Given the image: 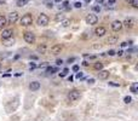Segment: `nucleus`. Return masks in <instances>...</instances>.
<instances>
[{
    "mask_svg": "<svg viewBox=\"0 0 138 121\" xmlns=\"http://www.w3.org/2000/svg\"><path fill=\"white\" fill-rule=\"evenodd\" d=\"M49 22H50V18L46 13H40L38 20H36V24L40 27H46L49 24Z\"/></svg>",
    "mask_w": 138,
    "mask_h": 121,
    "instance_id": "nucleus-1",
    "label": "nucleus"
},
{
    "mask_svg": "<svg viewBox=\"0 0 138 121\" xmlns=\"http://www.w3.org/2000/svg\"><path fill=\"white\" fill-rule=\"evenodd\" d=\"M20 23H21V26H23V27L32 26V24H33V16H32L30 13H26V15L22 16V18L20 20Z\"/></svg>",
    "mask_w": 138,
    "mask_h": 121,
    "instance_id": "nucleus-2",
    "label": "nucleus"
},
{
    "mask_svg": "<svg viewBox=\"0 0 138 121\" xmlns=\"http://www.w3.org/2000/svg\"><path fill=\"white\" fill-rule=\"evenodd\" d=\"M85 22H86V24H90V26L97 24L98 17H97V15H95V13H89V15L85 17Z\"/></svg>",
    "mask_w": 138,
    "mask_h": 121,
    "instance_id": "nucleus-3",
    "label": "nucleus"
},
{
    "mask_svg": "<svg viewBox=\"0 0 138 121\" xmlns=\"http://www.w3.org/2000/svg\"><path fill=\"white\" fill-rule=\"evenodd\" d=\"M135 26H136V20L132 18V17H127V18L122 22V27H125L127 30L135 28Z\"/></svg>",
    "mask_w": 138,
    "mask_h": 121,
    "instance_id": "nucleus-4",
    "label": "nucleus"
},
{
    "mask_svg": "<svg viewBox=\"0 0 138 121\" xmlns=\"http://www.w3.org/2000/svg\"><path fill=\"white\" fill-rule=\"evenodd\" d=\"M68 98L71 101V102H76V101H79V99L81 98V92H80V91H78V90L69 91Z\"/></svg>",
    "mask_w": 138,
    "mask_h": 121,
    "instance_id": "nucleus-5",
    "label": "nucleus"
},
{
    "mask_svg": "<svg viewBox=\"0 0 138 121\" xmlns=\"http://www.w3.org/2000/svg\"><path fill=\"white\" fill-rule=\"evenodd\" d=\"M23 39L27 44H34L35 42V35L32 31H26L23 34Z\"/></svg>",
    "mask_w": 138,
    "mask_h": 121,
    "instance_id": "nucleus-6",
    "label": "nucleus"
},
{
    "mask_svg": "<svg viewBox=\"0 0 138 121\" xmlns=\"http://www.w3.org/2000/svg\"><path fill=\"white\" fill-rule=\"evenodd\" d=\"M18 18H20V16H18V12H16V11H12V12H10V13H9L7 22H9V23H11V24H15V23L18 21Z\"/></svg>",
    "mask_w": 138,
    "mask_h": 121,
    "instance_id": "nucleus-7",
    "label": "nucleus"
},
{
    "mask_svg": "<svg viewBox=\"0 0 138 121\" xmlns=\"http://www.w3.org/2000/svg\"><path fill=\"white\" fill-rule=\"evenodd\" d=\"M111 29H113V31H120V30L122 29V22L119 21V20L114 21L111 23Z\"/></svg>",
    "mask_w": 138,
    "mask_h": 121,
    "instance_id": "nucleus-8",
    "label": "nucleus"
},
{
    "mask_svg": "<svg viewBox=\"0 0 138 121\" xmlns=\"http://www.w3.org/2000/svg\"><path fill=\"white\" fill-rule=\"evenodd\" d=\"M62 50H63V46H62L61 44H56V45H53V46L50 49V52L53 53V55H56V53H59Z\"/></svg>",
    "mask_w": 138,
    "mask_h": 121,
    "instance_id": "nucleus-9",
    "label": "nucleus"
},
{
    "mask_svg": "<svg viewBox=\"0 0 138 121\" xmlns=\"http://www.w3.org/2000/svg\"><path fill=\"white\" fill-rule=\"evenodd\" d=\"M12 34H13L12 29H5V30H2V33H1V39H2V40L10 39V38H12Z\"/></svg>",
    "mask_w": 138,
    "mask_h": 121,
    "instance_id": "nucleus-10",
    "label": "nucleus"
},
{
    "mask_svg": "<svg viewBox=\"0 0 138 121\" xmlns=\"http://www.w3.org/2000/svg\"><path fill=\"white\" fill-rule=\"evenodd\" d=\"M36 51H38L39 53H41V55H46L47 51H49V47L46 46V44H41V45H38Z\"/></svg>",
    "mask_w": 138,
    "mask_h": 121,
    "instance_id": "nucleus-11",
    "label": "nucleus"
},
{
    "mask_svg": "<svg viewBox=\"0 0 138 121\" xmlns=\"http://www.w3.org/2000/svg\"><path fill=\"white\" fill-rule=\"evenodd\" d=\"M109 75H110V73H109L108 70L101 69L99 73H98V79H99V80H107V79L109 78Z\"/></svg>",
    "mask_w": 138,
    "mask_h": 121,
    "instance_id": "nucleus-12",
    "label": "nucleus"
},
{
    "mask_svg": "<svg viewBox=\"0 0 138 121\" xmlns=\"http://www.w3.org/2000/svg\"><path fill=\"white\" fill-rule=\"evenodd\" d=\"M105 33H107V29H105L104 27H102V26L95 28V35H96V36H103Z\"/></svg>",
    "mask_w": 138,
    "mask_h": 121,
    "instance_id": "nucleus-13",
    "label": "nucleus"
},
{
    "mask_svg": "<svg viewBox=\"0 0 138 121\" xmlns=\"http://www.w3.org/2000/svg\"><path fill=\"white\" fill-rule=\"evenodd\" d=\"M40 87H41V85H40L39 81H32L29 84V90L30 91H38L40 90Z\"/></svg>",
    "mask_w": 138,
    "mask_h": 121,
    "instance_id": "nucleus-14",
    "label": "nucleus"
},
{
    "mask_svg": "<svg viewBox=\"0 0 138 121\" xmlns=\"http://www.w3.org/2000/svg\"><path fill=\"white\" fill-rule=\"evenodd\" d=\"M118 40H119V39H118V36H109V38L107 39V41H105V42H107V44H109V45H114V44H116V42H118Z\"/></svg>",
    "mask_w": 138,
    "mask_h": 121,
    "instance_id": "nucleus-15",
    "label": "nucleus"
},
{
    "mask_svg": "<svg viewBox=\"0 0 138 121\" xmlns=\"http://www.w3.org/2000/svg\"><path fill=\"white\" fill-rule=\"evenodd\" d=\"M130 90L133 94H137L138 93V82H132L131 86H130Z\"/></svg>",
    "mask_w": 138,
    "mask_h": 121,
    "instance_id": "nucleus-16",
    "label": "nucleus"
},
{
    "mask_svg": "<svg viewBox=\"0 0 138 121\" xmlns=\"http://www.w3.org/2000/svg\"><path fill=\"white\" fill-rule=\"evenodd\" d=\"M28 2H29V0H17V1H16V6L23 7V6H26Z\"/></svg>",
    "mask_w": 138,
    "mask_h": 121,
    "instance_id": "nucleus-17",
    "label": "nucleus"
},
{
    "mask_svg": "<svg viewBox=\"0 0 138 121\" xmlns=\"http://www.w3.org/2000/svg\"><path fill=\"white\" fill-rule=\"evenodd\" d=\"M6 24H7V18L5 16H1L0 15V28H4Z\"/></svg>",
    "mask_w": 138,
    "mask_h": 121,
    "instance_id": "nucleus-18",
    "label": "nucleus"
},
{
    "mask_svg": "<svg viewBox=\"0 0 138 121\" xmlns=\"http://www.w3.org/2000/svg\"><path fill=\"white\" fill-rule=\"evenodd\" d=\"M61 26L63 27V28H67L70 26V20H62L61 21Z\"/></svg>",
    "mask_w": 138,
    "mask_h": 121,
    "instance_id": "nucleus-19",
    "label": "nucleus"
},
{
    "mask_svg": "<svg viewBox=\"0 0 138 121\" xmlns=\"http://www.w3.org/2000/svg\"><path fill=\"white\" fill-rule=\"evenodd\" d=\"M126 1H127L128 5H131L132 7H135V9L138 7V0H126Z\"/></svg>",
    "mask_w": 138,
    "mask_h": 121,
    "instance_id": "nucleus-20",
    "label": "nucleus"
},
{
    "mask_svg": "<svg viewBox=\"0 0 138 121\" xmlns=\"http://www.w3.org/2000/svg\"><path fill=\"white\" fill-rule=\"evenodd\" d=\"M62 20H64V15H63V13H57V15L55 16V21H56V22H61Z\"/></svg>",
    "mask_w": 138,
    "mask_h": 121,
    "instance_id": "nucleus-21",
    "label": "nucleus"
},
{
    "mask_svg": "<svg viewBox=\"0 0 138 121\" xmlns=\"http://www.w3.org/2000/svg\"><path fill=\"white\" fill-rule=\"evenodd\" d=\"M93 68H95L96 70H101V69H103V63H101V62H96L95 65H93Z\"/></svg>",
    "mask_w": 138,
    "mask_h": 121,
    "instance_id": "nucleus-22",
    "label": "nucleus"
},
{
    "mask_svg": "<svg viewBox=\"0 0 138 121\" xmlns=\"http://www.w3.org/2000/svg\"><path fill=\"white\" fill-rule=\"evenodd\" d=\"M57 70H58V69H57V68H55V67H47V68H46V71H47V73H50V74H55Z\"/></svg>",
    "mask_w": 138,
    "mask_h": 121,
    "instance_id": "nucleus-23",
    "label": "nucleus"
},
{
    "mask_svg": "<svg viewBox=\"0 0 138 121\" xmlns=\"http://www.w3.org/2000/svg\"><path fill=\"white\" fill-rule=\"evenodd\" d=\"M4 41H6V42H5V46H11V45H13V42H15V40H13L12 38L6 39V40H4Z\"/></svg>",
    "mask_w": 138,
    "mask_h": 121,
    "instance_id": "nucleus-24",
    "label": "nucleus"
},
{
    "mask_svg": "<svg viewBox=\"0 0 138 121\" xmlns=\"http://www.w3.org/2000/svg\"><path fill=\"white\" fill-rule=\"evenodd\" d=\"M124 102H125L126 104H130V103L132 102V98H131L130 96H125V97H124Z\"/></svg>",
    "mask_w": 138,
    "mask_h": 121,
    "instance_id": "nucleus-25",
    "label": "nucleus"
},
{
    "mask_svg": "<svg viewBox=\"0 0 138 121\" xmlns=\"http://www.w3.org/2000/svg\"><path fill=\"white\" fill-rule=\"evenodd\" d=\"M101 47H102V44H98V42H97V44H93V45L91 46L92 50H98V49H101Z\"/></svg>",
    "mask_w": 138,
    "mask_h": 121,
    "instance_id": "nucleus-26",
    "label": "nucleus"
},
{
    "mask_svg": "<svg viewBox=\"0 0 138 121\" xmlns=\"http://www.w3.org/2000/svg\"><path fill=\"white\" fill-rule=\"evenodd\" d=\"M75 78H76V79H82V78H84V73H81V71H76Z\"/></svg>",
    "mask_w": 138,
    "mask_h": 121,
    "instance_id": "nucleus-27",
    "label": "nucleus"
},
{
    "mask_svg": "<svg viewBox=\"0 0 138 121\" xmlns=\"http://www.w3.org/2000/svg\"><path fill=\"white\" fill-rule=\"evenodd\" d=\"M46 7L47 9H52L53 7V1H46Z\"/></svg>",
    "mask_w": 138,
    "mask_h": 121,
    "instance_id": "nucleus-28",
    "label": "nucleus"
},
{
    "mask_svg": "<svg viewBox=\"0 0 138 121\" xmlns=\"http://www.w3.org/2000/svg\"><path fill=\"white\" fill-rule=\"evenodd\" d=\"M81 6H82V4H81V1H76V2L74 4V7H75V9H80Z\"/></svg>",
    "mask_w": 138,
    "mask_h": 121,
    "instance_id": "nucleus-29",
    "label": "nucleus"
},
{
    "mask_svg": "<svg viewBox=\"0 0 138 121\" xmlns=\"http://www.w3.org/2000/svg\"><path fill=\"white\" fill-rule=\"evenodd\" d=\"M105 53H107L108 56H114V55H115V51H114V50H109V51L105 52Z\"/></svg>",
    "mask_w": 138,
    "mask_h": 121,
    "instance_id": "nucleus-30",
    "label": "nucleus"
},
{
    "mask_svg": "<svg viewBox=\"0 0 138 121\" xmlns=\"http://www.w3.org/2000/svg\"><path fill=\"white\" fill-rule=\"evenodd\" d=\"M109 84V86H114V87H119L120 86V84H118V82H108Z\"/></svg>",
    "mask_w": 138,
    "mask_h": 121,
    "instance_id": "nucleus-31",
    "label": "nucleus"
},
{
    "mask_svg": "<svg viewBox=\"0 0 138 121\" xmlns=\"http://www.w3.org/2000/svg\"><path fill=\"white\" fill-rule=\"evenodd\" d=\"M93 11H95V12H99V11H101V6H95V7H93Z\"/></svg>",
    "mask_w": 138,
    "mask_h": 121,
    "instance_id": "nucleus-32",
    "label": "nucleus"
},
{
    "mask_svg": "<svg viewBox=\"0 0 138 121\" xmlns=\"http://www.w3.org/2000/svg\"><path fill=\"white\" fill-rule=\"evenodd\" d=\"M87 84H89V85H93V84H95V79H89V80H87Z\"/></svg>",
    "mask_w": 138,
    "mask_h": 121,
    "instance_id": "nucleus-33",
    "label": "nucleus"
},
{
    "mask_svg": "<svg viewBox=\"0 0 138 121\" xmlns=\"http://www.w3.org/2000/svg\"><path fill=\"white\" fill-rule=\"evenodd\" d=\"M36 68V64L35 63H30V65H29V69L32 70V69H35Z\"/></svg>",
    "mask_w": 138,
    "mask_h": 121,
    "instance_id": "nucleus-34",
    "label": "nucleus"
},
{
    "mask_svg": "<svg viewBox=\"0 0 138 121\" xmlns=\"http://www.w3.org/2000/svg\"><path fill=\"white\" fill-rule=\"evenodd\" d=\"M56 64H57V65H62V64H63V60H56Z\"/></svg>",
    "mask_w": 138,
    "mask_h": 121,
    "instance_id": "nucleus-35",
    "label": "nucleus"
},
{
    "mask_svg": "<svg viewBox=\"0 0 138 121\" xmlns=\"http://www.w3.org/2000/svg\"><path fill=\"white\" fill-rule=\"evenodd\" d=\"M128 45H131V44H128L127 41H124V42L121 44V46H122V47H126V46H128Z\"/></svg>",
    "mask_w": 138,
    "mask_h": 121,
    "instance_id": "nucleus-36",
    "label": "nucleus"
},
{
    "mask_svg": "<svg viewBox=\"0 0 138 121\" xmlns=\"http://www.w3.org/2000/svg\"><path fill=\"white\" fill-rule=\"evenodd\" d=\"M73 71H75V73L79 71V65H74V67H73Z\"/></svg>",
    "mask_w": 138,
    "mask_h": 121,
    "instance_id": "nucleus-37",
    "label": "nucleus"
},
{
    "mask_svg": "<svg viewBox=\"0 0 138 121\" xmlns=\"http://www.w3.org/2000/svg\"><path fill=\"white\" fill-rule=\"evenodd\" d=\"M116 2V0H108V5H114Z\"/></svg>",
    "mask_w": 138,
    "mask_h": 121,
    "instance_id": "nucleus-38",
    "label": "nucleus"
},
{
    "mask_svg": "<svg viewBox=\"0 0 138 121\" xmlns=\"http://www.w3.org/2000/svg\"><path fill=\"white\" fill-rule=\"evenodd\" d=\"M115 55H118V56H119V57H121V56H122V55H124V51H122V50H120V51H119V52H118V53H115Z\"/></svg>",
    "mask_w": 138,
    "mask_h": 121,
    "instance_id": "nucleus-39",
    "label": "nucleus"
},
{
    "mask_svg": "<svg viewBox=\"0 0 138 121\" xmlns=\"http://www.w3.org/2000/svg\"><path fill=\"white\" fill-rule=\"evenodd\" d=\"M96 4L97 5H102L103 4V0H96Z\"/></svg>",
    "mask_w": 138,
    "mask_h": 121,
    "instance_id": "nucleus-40",
    "label": "nucleus"
},
{
    "mask_svg": "<svg viewBox=\"0 0 138 121\" xmlns=\"http://www.w3.org/2000/svg\"><path fill=\"white\" fill-rule=\"evenodd\" d=\"M74 60H75V58H74V57H71V58H69V60H68V63H73Z\"/></svg>",
    "mask_w": 138,
    "mask_h": 121,
    "instance_id": "nucleus-41",
    "label": "nucleus"
},
{
    "mask_svg": "<svg viewBox=\"0 0 138 121\" xmlns=\"http://www.w3.org/2000/svg\"><path fill=\"white\" fill-rule=\"evenodd\" d=\"M82 64H84V65H85V67H89V63H87V62H86V60H84V62H82Z\"/></svg>",
    "mask_w": 138,
    "mask_h": 121,
    "instance_id": "nucleus-42",
    "label": "nucleus"
},
{
    "mask_svg": "<svg viewBox=\"0 0 138 121\" xmlns=\"http://www.w3.org/2000/svg\"><path fill=\"white\" fill-rule=\"evenodd\" d=\"M66 75H67V74H66V73H59V76H62V78H64V76H66Z\"/></svg>",
    "mask_w": 138,
    "mask_h": 121,
    "instance_id": "nucleus-43",
    "label": "nucleus"
},
{
    "mask_svg": "<svg viewBox=\"0 0 138 121\" xmlns=\"http://www.w3.org/2000/svg\"><path fill=\"white\" fill-rule=\"evenodd\" d=\"M63 73H66V74H68V73H69V69H68V68H66V69L63 70Z\"/></svg>",
    "mask_w": 138,
    "mask_h": 121,
    "instance_id": "nucleus-44",
    "label": "nucleus"
},
{
    "mask_svg": "<svg viewBox=\"0 0 138 121\" xmlns=\"http://www.w3.org/2000/svg\"><path fill=\"white\" fill-rule=\"evenodd\" d=\"M73 80H74V78H73V76H69V78H68V81H70V82H71Z\"/></svg>",
    "mask_w": 138,
    "mask_h": 121,
    "instance_id": "nucleus-45",
    "label": "nucleus"
},
{
    "mask_svg": "<svg viewBox=\"0 0 138 121\" xmlns=\"http://www.w3.org/2000/svg\"><path fill=\"white\" fill-rule=\"evenodd\" d=\"M85 1H86V2H87V4H90V2H91V1H92V0H85Z\"/></svg>",
    "mask_w": 138,
    "mask_h": 121,
    "instance_id": "nucleus-46",
    "label": "nucleus"
},
{
    "mask_svg": "<svg viewBox=\"0 0 138 121\" xmlns=\"http://www.w3.org/2000/svg\"><path fill=\"white\" fill-rule=\"evenodd\" d=\"M55 1H56V2H61L62 0H55Z\"/></svg>",
    "mask_w": 138,
    "mask_h": 121,
    "instance_id": "nucleus-47",
    "label": "nucleus"
},
{
    "mask_svg": "<svg viewBox=\"0 0 138 121\" xmlns=\"http://www.w3.org/2000/svg\"><path fill=\"white\" fill-rule=\"evenodd\" d=\"M1 4L4 5V4H5V1H0V5H1Z\"/></svg>",
    "mask_w": 138,
    "mask_h": 121,
    "instance_id": "nucleus-48",
    "label": "nucleus"
},
{
    "mask_svg": "<svg viewBox=\"0 0 138 121\" xmlns=\"http://www.w3.org/2000/svg\"><path fill=\"white\" fill-rule=\"evenodd\" d=\"M0 69H1V63H0Z\"/></svg>",
    "mask_w": 138,
    "mask_h": 121,
    "instance_id": "nucleus-49",
    "label": "nucleus"
}]
</instances>
